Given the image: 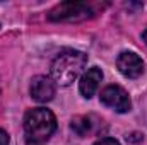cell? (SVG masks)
Here are the masks:
<instances>
[{"instance_id":"9","label":"cell","mask_w":147,"mask_h":145,"mask_svg":"<svg viewBox=\"0 0 147 145\" xmlns=\"http://www.w3.org/2000/svg\"><path fill=\"white\" fill-rule=\"evenodd\" d=\"M94 145H120V142H118V140H115V138L106 137V138H101V140H98Z\"/></svg>"},{"instance_id":"1","label":"cell","mask_w":147,"mask_h":145,"mask_svg":"<svg viewBox=\"0 0 147 145\" xmlns=\"http://www.w3.org/2000/svg\"><path fill=\"white\" fill-rule=\"evenodd\" d=\"M57 130V118L46 108L29 109L24 116V135L29 145H43Z\"/></svg>"},{"instance_id":"10","label":"cell","mask_w":147,"mask_h":145,"mask_svg":"<svg viewBox=\"0 0 147 145\" xmlns=\"http://www.w3.org/2000/svg\"><path fill=\"white\" fill-rule=\"evenodd\" d=\"M0 145H9V135L2 128H0Z\"/></svg>"},{"instance_id":"5","label":"cell","mask_w":147,"mask_h":145,"mask_svg":"<svg viewBox=\"0 0 147 145\" xmlns=\"http://www.w3.org/2000/svg\"><path fill=\"white\" fill-rule=\"evenodd\" d=\"M116 67L128 79H137L144 73V62L134 51H121L116 58Z\"/></svg>"},{"instance_id":"3","label":"cell","mask_w":147,"mask_h":145,"mask_svg":"<svg viewBox=\"0 0 147 145\" xmlns=\"http://www.w3.org/2000/svg\"><path fill=\"white\" fill-rule=\"evenodd\" d=\"M98 9L99 5L92 2H62L50 10L48 19L53 22H79L94 17Z\"/></svg>"},{"instance_id":"7","label":"cell","mask_w":147,"mask_h":145,"mask_svg":"<svg viewBox=\"0 0 147 145\" xmlns=\"http://www.w3.org/2000/svg\"><path fill=\"white\" fill-rule=\"evenodd\" d=\"M103 80V72L99 67H91L87 72L80 77V82H79V91L84 97H92L94 92L98 91L99 87V82Z\"/></svg>"},{"instance_id":"4","label":"cell","mask_w":147,"mask_h":145,"mask_svg":"<svg viewBox=\"0 0 147 145\" xmlns=\"http://www.w3.org/2000/svg\"><path fill=\"white\" fill-rule=\"evenodd\" d=\"M99 99L106 108H111L116 113H127V111L132 109V101H130L128 92L120 85L105 87L99 94Z\"/></svg>"},{"instance_id":"8","label":"cell","mask_w":147,"mask_h":145,"mask_svg":"<svg viewBox=\"0 0 147 145\" xmlns=\"http://www.w3.org/2000/svg\"><path fill=\"white\" fill-rule=\"evenodd\" d=\"M70 128H72L79 137H86L92 130L91 116H75L72 119V123H70Z\"/></svg>"},{"instance_id":"2","label":"cell","mask_w":147,"mask_h":145,"mask_svg":"<svg viewBox=\"0 0 147 145\" xmlns=\"http://www.w3.org/2000/svg\"><path fill=\"white\" fill-rule=\"evenodd\" d=\"M87 63V55L77 50H63L51 63V77L58 85H70Z\"/></svg>"},{"instance_id":"6","label":"cell","mask_w":147,"mask_h":145,"mask_svg":"<svg viewBox=\"0 0 147 145\" xmlns=\"http://www.w3.org/2000/svg\"><path fill=\"white\" fill-rule=\"evenodd\" d=\"M31 96L38 103H48L55 96V82L46 75H38L31 84Z\"/></svg>"},{"instance_id":"11","label":"cell","mask_w":147,"mask_h":145,"mask_svg":"<svg viewBox=\"0 0 147 145\" xmlns=\"http://www.w3.org/2000/svg\"><path fill=\"white\" fill-rule=\"evenodd\" d=\"M142 39H144V43L147 44V28H146V31L142 33Z\"/></svg>"}]
</instances>
